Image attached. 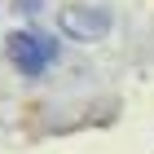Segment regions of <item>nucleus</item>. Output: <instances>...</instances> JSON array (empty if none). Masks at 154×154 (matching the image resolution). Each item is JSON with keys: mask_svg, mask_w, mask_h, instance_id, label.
Listing matches in <instances>:
<instances>
[{"mask_svg": "<svg viewBox=\"0 0 154 154\" xmlns=\"http://www.w3.org/2000/svg\"><path fill=\"white\" fill-rule=\"evenodd\" d=\"M5 57L13 62L18 75L35 79V75H44L48 66L57 62V44H53V35H44V31H9V35H5Z\"/></svg>", "mask_w": 154, "mask_h": 154, "instance_id": "f257e3e1", "label": "nucleus"}, {"mask_svg": "<svg viewBox=\"0 0 154 154\" xmlns=\"http://www.w3.org/2000/svg\"><path fill=\"white\" fill-rule=\"evenodd\" d=\"M62 35H71L75 44H97L101 35H110V9L97 5H75L62 13Z\"/></svg>", "mask_w": 154, "mask_h": 154, "instance_id": "f03ea898", "label": "nucleus"}]
</instances>
